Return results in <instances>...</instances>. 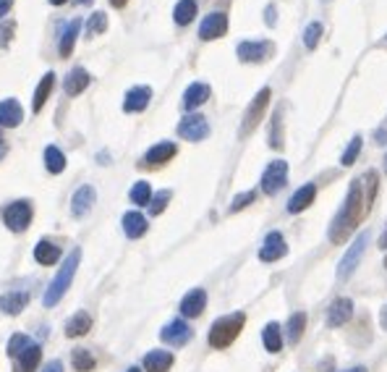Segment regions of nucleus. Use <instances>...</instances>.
Masks as SVG:
<instances>
[{"instance_id":"nucleus-1","label":"nucleus","mask_w":387,"mask_h":372,"mask_svg":"<svg viewBox=\"0 0 387 372\" xmlns=\"http://www.w3.org/2000/svg\"><path fill=\"white\" fill-rule=\"evenodd\" d=\"M372 212L369 202L364 197V186H361V178L351 181V189L345 194L343 208L338 210V215L333 218V226H330V241L333 244H345L356 233V228L361 226V220Z\"/></svg>"},{"instance_id":"nucleus-2","label":"nucleus","mask_w":387,"mask_h":372,"mask_svg":"<svg viewBox=\"0 0 387 372\" xmlns=\"http://www.w3.org/2000/svg\"><path fill=\"white\" fill-rule=\"evenodd\" d=\"M79 260H81V252H79V249H74V252L63 260V268H61L58 275L50 281V286H47V291H45V296H42L45 307H55L61 299H63L65 291L71 288V284H74V275H76V268H79Z\"/></svg>"},{"instance_id":"nucleus-3","label":"nucleus","mask_w":387,"mask_h":372,"mask_svg":"<svg viewBox=\"0 0 387 372\" xmlns=\"http://www.w3.org/2000/svg\"><path fill=\"white\" fill-rule=\"evenodd\" d=\"M246 325V315L244 312H233V315H226V318H217L210 328V346L212 349H228L233 341L241 336V330Z\"/></svg>"},{"instance_id":"nucleus-4","label":"nucleus","mask_w":387,"mask_h":372,"mask_svg":"<svg viewBox=\"0 0 387 372\" xmlns=\"http://www.w3.org/2000/svg\"><path fill=\"white\" fill-rule=\"evenodd\" d=\"M366 244H369V231H358L356 239L351 241V247L345 249L343 260L338 263V281H348L356 273V268H358L361 257H364Z\"/></svg>"},{"instance_id":"nucleus-5","label":"nucleus","mask_w":387,"mask_h":372,"mask_svg":"<svg viewBox=\"0 0 387 372\" xmlns=\"http://www.w3.org/2000/svg\"><path fill=\"white\" fill-rule=\"evenodd\" d=\"M269 98H272V89H269V87H262L257 95H254L251 105H248L246 113H244L241 137H248V134L254 132L259 123H262V118H264V110H267V105H269Z\"/></svg>"},{"instance_id":"nucleus-6","label":"nucleus","mask_w":387,"mask_h":372,"mask_svg":"<svg viewBox=\"0 0 387 372\" xmlns=\"http://www.w3.org/2000/svg\"><path fill=\"white\" fill-rule=\"evenodd\" d=\"M3 220L6 226L13 231V233H22V231L29 228L32 223V205L26 199H19V202H11L8 208L3 210Z\"/></svg>"},{"instance_id":"nucleus-7","label":"nucleus","mask_w":387,"mask_h":372,"mask_svg":"<svg viewBox=\"0 0 387 372\" xmlns=\"http://www.w3.org/2000/svg\"><path fill=\"white\" fill-rule=\"evenodd\" d=\"M288 184V163L285 160H272L267 165V171L262 173V192L264 194H278L283 186Z\"/></svg>"},{"instance_id":"nucleus-8","label":"nucleus","mask_w":387,"mask_h":372,"mask_svg":"<svg viewBox=\"0 0 387 372\" xmlns=\"http://www.w3.org/2000/svg\"><path fill=\"white\" fill-rule=\"evenodd\" d=\"M178 137L189 139V142H202L210 137V123H207L205 116H186L178 123Z\"/></svg>"},{"instance_id":"nucleus-9","label":"nucleus","mask_w":387,"mask_h":372,"mask_svg":"<svg viewBox=\"0 0 387 372\" xmlns=\"http://www.w3.org/2000/svg\"><path fill=\"white\" fill-rule=\"evenodd\" d=\"M288 254V244L283 239V233L280 231H269L264 244H262V249H259V260L262 263H278Z\"/></svg>"},{"instance_id":"nucleus-10","label":"nucleus","mask_w":387,"mask_h":372,"mask_svg":"<svg viewBox=\"0 0 387 372\" xmlns=\"http://www.w3.org/2000/svg\"><path fill=\"white\" fill-rule=\"evenodd\" d=\"M236 53L244 63H262V61H267L269 55L275 53V47H272V42H254V40H246V42L238 45Z\"/></svg>"},{"instance_id":"nucleus-11","label":"nucleus","mask_w":387,"mask_h":372,"mask_svg":"<svg viewBox=\"0 0 387 372\" xmlns=\"http://www.w3.org/2000/svg\"><path fill=\"white\" fill-rule=\"evenodd\" d=\"M191 336L194 333L186 320H173V323H168V325L160 330V339L165 341L168 346H186V343L191 341Z\"/></svg>"},{"instance_id":"nucleus-12","label":"nucleus","mask_w":387,"mask_h":372,"mask_svg":"<svg viewBox=\"0 0 387 372\" xmlns=\"http://www.w3.org/2000/svg\"><path fill=\"white\" fill-rule=\"evenodd\" d=\"M175 153H178V147L173 142H157L155 147L147 150L144 157H141V165H144V168H160V165L171 163L173 157H175Z\"/></svg>"},{"instance_id":"nucleus-13","label":"nucleus","mask_w":387,"mask_h":372,"mask_svg":"<svg viewBox=\"0 0 387 372\" xmlns=\"http://www.w3.org/2000/svg\"><path fill=\"white\" fill-rule=\"evenodd\" d=\"M226 32H228V16L223 11H215V13H210V16H205V22L199 26V37H202L205 42L220 40Z\"/></svg>"},{"instance_id":"nucleus-14","label":"nucleus","mask_w":387,"mask_h":372,"mask_svg":"<svg viewBox=\"0 0 387 372\" xmlns=\"http://www.w3.org/2000/svg\"><path fill=\"white\" fill-rule=\"evenodd\" d=\"M351 318H354V302L348 296L335 299L333 304H330V309H327V325L330 328H343Z\"/></svg>"},{"instance_id":"nucleus-15","label":"nucleus","mask_w":387,"mask_h":372,"mask_svg":"<svg viewBox=\"0 0 387 372\" xmlns=\"http://www.w3.org/2000/svg\"><path fill=\"white\" fill-rule=\"evenodd\" d=\"M207 307V291L205 288H191L181 299V315L183 318H199Z\"/></svg>"},{"instance_id":"nucleus-16","label":"nucleus","mask_w":387,"mask_h":372,"mask_svg":"<svg viewBox=\"0 0 387 372\" xmlns=\"http://www.w3.org/2000/svg\"><path fill=\"white\" fill-rule=\"evenodd\" d=\"M97 202V192L92 186H81V189H76L74 199H71V212H74V218H84L89 215V210L95 208Z\"/></svg>"},{"instance_id":"nucleus-17","label":"nucleus","mask_w":387,"mask_h":372,"mask_svg":"<svg viewBox=\"0 0 387 372\" xmlns=\"http://www.w3.org/2000/svg\"><path fill=\"white\" fill-rule=\"evenodd\" d=\"M152 100V89L150 87H134L126 92V98H123V110L126 113H141V110H147Z\"/></svg>"},{"instance_id":"nucleus-18","label":"nucleus","mask_w":387,"mask_h":372,"mask_svg":"<svg viewBox=\"0 0 387 372\" xmlns=\"http://www.w3.org/2000/svg\"><path fill=\"white\" fill-rule=\"evenodd\" d=\"M207 100H210V84H205V82H194V84H189V89L183 92V108L196 110V108H202Z\"/></svg>"},{"instance_id":"nucleus-19","label":"nucleus","mask_w":387,"mask_h":372,"mask_svg":"<svg viewBox=\"0 0 387 372\" xmlns=\"http://www.w3.org/2000/svg\"><path fill=\"white\" fill-rule=\"evenodd\" d=\"M314 197H317V186L314 184H303L293 197L288 199V212H293V215H299V212H303L306 208H312L314 205Z\"/></svg>"},{"instance_id":"nucleus-20","label":"nucleus","mask_w":387,"mask_h":372,"mask_svg":"<svg viewBox=\"0 0 387 372\" xmlns=\"http://www.w3.org/2000/svg\"><path fill=\"white\" fill-rule=\"evenodd\" d=\"M22 121H24V110L16 100L8 98V100H3V102H0V126H6V129H16Z\"/></svg>"},{"instance_id":"nucleus-21","label":"nucleus","mask_w":387,"mask_h":372,"mask_svg":"<svg viewBox=\"0 0 387 372\" xmlns=\"http://www.w3.org/2000/svg\"><path fill=\"white\" fill-rule=\"evenodd\" d=\"M89 82H92V77H89V71H86V68H74V71L63 79L65 95H71V98L81 95V92L89 87Z\"/></svg>"},{"instance_id":"nucleus-22","label":"nucleus","mask_w":387,"mask_h":372,"mask_svg":"<svg viewBox=\"0 0 387 372\" xmlns=\"http://www.w3.org/2000/svg\"><path fill=\"white\" fill-rule=\"evenodd\" d=\"M173 354L165 349H155L144 357V372H168L173 367Z\"/></svg>"},{"instance_id":"nucleus-23","label":"nucleus","mask_w":387,"mask_h":372,"mask_svg":"<svg viewBox=\"0 0 387 372\" xmlns=\"http://www.w3.org/2000/svg\"><path fill=\"white\" fill-rule=\"evenodd\" d=\"M123 233L129 236V239H141L144 233H147V218L136 212V210H131L123 215Z\"/></svg>"},{"instance_id":"nucleus-24","label":"nucleus","mask_w":387,"mask_h":372,"mask_svg":"<svg viewBox=\"0 0 387 372\" xmlns=\"http://www.w3.org/2000/svg\"><path fill=\"white\" fill-rule=\"evenodd\" d=\"M79 32H81V22H79V19L65 24L63 34H61V45H58V53H61V58H68V55L74 53V45H76Z\"/></svg>"},{"instance_id":"nucleus-25","label":"nucleus","mask_w":387,"mask_h":372,"mask_svg":"<svg viewBox=\"0 0 387 372\" xmlns=\"http://www.w3.org/2000/svg\"><path fill=\"white\" fill-rule=\"evenodd\" d=\"M26 304H29V294L26 291H11V294L0 296V309L6 315H19V312H24Z\"/></svg>"},{"instance_id":"nucleus-26","label":"nucleus","mask_w":387,"mask_h":372,"mask_svg":"<svg viewBox=\"0 0 387 372\" xmlns=\"http://www.w3.org/2000/svg\"><path fill=\"white\" fill-rule=\"evenodd\" d=\"M92 328V318H89V312H76L74 318L65 323V336L68 339H81L86 336Z\"/></svg>"},{"instance_id":"nucleus-27","label":"nucleus","mask_w":387,"mask_h":372,"mask_svg":"<svg viewBox=\"0 0 387 372\" xmlns=\"http://www.w3.org/2000/svg\"><path fill=\"white\" fill-rule=\"evenodd\" d=\"M303 330H306V312H293L288 323H285V339H288V343L296 346L303 339Z\"/></svg>"},{"instance_id":"nucleus-28","label":"nucleus","mask_w":387,"mask_h":372,"mask_svg":"<svg viewBox=\"0 0 387 372\" xmlns=\"http://www.w3.org/2000/svg\"><path fill=\"white\" fill-rule=\"evenodd\" d=\"M262 343H264V349L269 354H278L283 349V328H280V323H267L264 330H262Z\"/></svg>"},{"instance_id":"nucleus-29","label":"nucleus","mask_w":387,"mask_h":372,"mask_svg":"<svg viewBox=\"0 0 387 372\" xmlns=\"http://www.w3.org/2000/svg\"><path fill=\"white\" fill-rule=\"evenodd\" d=\"M53 84H55V74L53 71H47V74L42 77V82L37 84V89H34V102H32L34 113H40V110L45 108V102H47L50 92H53Z\"/></svg>"},{"instance_id":"nucleus-30","label":"nucleus","mask_w":387,"mask_h":372,"mask_svg":"<svg viewBox=\"0 0 387 372\" xmlns=\"http://www.w3.org/2000/svg\"><path fill=\"white\" fill-rule=\"evenodd\" d=\"M34 260L40 265H55L61 260V247H55L53 241H40L34 247Z\"/></svg>"},{"instance_id":"nucleus-31","label":"nucleus","mask_w":387,"mask_h":372,"mask_svg":"<svg viewBox=\"0 0 387 372\" xmlns=\"http://www.w3.org/2000/svg\"><path fill=\"white\" fill-rule=\"evenodd\" d=\"M40 359H42V349H40L37 343H32V346L19 357V372H37Z\"/></svg>"},{"instance_id":"nucleus-32","label":"nucleus","mask_w":387,"mask_h":372,"mask_svg":"<svg viewBox=\"0 0 387 372\" xmlns=\"http://www.w3.org/2000/svg\"><path fill=\"white\" fill-rule=\"evenodd\" d=\"M194 16H196V0H178V6L173 8V19H175V24H181V26L191 24Z\"/></svg>"},{"instance_id":"nucleus-33","label":"nucleus","mask_w":387,"mask_h":372,"mask_svg":"<svg viewBox=\"0 0 387 372\" xmlns=\"http://www.w3.org/2000/svg\"><path fill=\"white\" fill-rule=\"evenodd\" d=\"M45 168L50 171V173H63L65 168V155L55 147V144H50V147H45Z\"/></svg>"},{"instance_id":"nucleus-34","label":"nucleus","mask_w":387,"mask_h":372,"mask_svg":"<svg viewBox=\"0 0 387 372\" xmlns=\"http://www.w3.org/2000/svg\"><path fill=\"white\" fill-rule=\"evenodd\" d=\"M71 362H74L76 372H92L97 367V359L92 357V351H86V349H74Z\"/></svg>"},{"instance_id":"nucleus-35","label":"nucleus","mask_w":387,"mask_h":372,"mask_svg":"<svg viewBox=\"0 0 387 372\" xmlns=\"http://www.w3.org/2000/svg\"><path fill=\"white\" fill-rule=\"evenodd\" d=\"M131 202L134 205H139V208H144V205H150L152 202V186L147 184V181H136V184L131 186Z\"/></svg>"},{"instance_id":"nucleus-36","label":"nucleus","mask_w":387,"mask_h":372,"mask_svg":"<svg viewBox=\"0 0 387 372\" xmlns=\"http://www.w3.org/2000/svg\"><path fill=\"white\" fill-rule=\"evenodd\" d=\"M361 144H364L361 134H356L354 139L348 142V147H345L343 157H340V165H343V168H351V165L356 163V157H358V153H361Z\"/></svg>"},{"instance_id":"nucleus-37","label":"nucleus","mask_w":387,"mask_h":372,"mask_svg":"<svg viewBox=\"0 0 387 372\" xmlns=\"http://www.w3.org/2000/svg\"><path fill=\"white\" fill-rule=\"evenodd\" d=\"M32 346V341H29V336H24V333H16L11 341H8V357H22L24 351Z\"/></svg>"},{"instance_id":"nucleus-38","label":"nucleus","mask_w":387,"mask_h":372,"mask_svg":"<svg viewBox=\"0 0 387 372\" xmlns=\"http://www.w3.org/2000/svg\"><path fill=\"white\" fill-rule=\"evenodd\" d=\"M322 24L319 22H314V24H309L306 29H303V45L309 47V50H314L317 45H319V37H322Z\"/></svg>"},{"instance_id":"nucleus-39","label":"nucleus","mask_w":387,"mask_h":372,"mask_svg":"<svg viewBox=\"0 0 387 372\" xmlns=\"http://www.w3.org/2000/svg\"><path fill=\"white\" fill-rule=\"evenodd\" d=\"M108 29V16L105 13H92V19H89V24H86V34H102Z\"/></svg>"},{"instance_id":"nucleus-40","label":"nucleus","mask_w":387,"mask_h":372,"mask_svg":"<svg viewBox=\"0 0 387 372\" xmlns=\"http://www.w3.org/2000/svg\"><path fill=\"white\" fill-rule=\"evenodd\" d=\"M171 192H168V189H162V192H157V194H155V197H152V202H150V212L152 215H160L162 210L168 208V202H171Z\"/></svg>"},{"instance_id":"nucleus-41","label":"nucleus","mask_w":387,"mask_h":372,"mask_svg":"<svg viewBox=\"0 0 387 372\" xmlns=\"http://www.w3.org/2000/svg\"><path fill=\"white\" fill-rule=\"evenodd\" d=\"M280 121H283V110H275V116H272V134H269V144L280 150L283 147V137H280Z\"/></svg>"},{"instance_id":"nucleus-42","label":"nucleus","mask_w":387,"mask_h":372,"mask_svg":"<svg viewBox=\"0 0 387 372\" xmlns=\"http://www.w3.org/2000/svg\"><path fill=\"white\" fill-rule=\"evenodd\" d=\"M13 34H16V22H0V50L11 45Z\"/></svg>"},{"instance_id":"nucleus-43","label":"nucleus","mask_w":387,"mask_h":372,"mask_svg":"<svg viewBox=\"0 0 387 372\" xmlns=\"http://www.w3.org/2000/svg\"><path fill=\"white\" fill-rule=\"evenodd\" d=\"M254 199H257V192H244V194H238V197H233V202H230V212H238V210L248 208Z\"/></svg>"},{"instance_id":"nucleus-44","label":"nucleus","mask_w":387,"mask_h":372,"mask_svg":"<svg viewBox=\"0 0 387 372\" xmlns=\"http://www.w3.org/2000/svg\"><path fill=\"white\" fill-rule=\"evenodd\" d=\"M42 372H63V362H58V359L47 362V364L42 367Z\"/></svg>"},{"instance_id":"nucleus-45","label":"nucleus","mask_w":387,"mask_h":372,"mask_svg":"<svg viewBox=\"0 0 387 372\" xmlns=\"http://www.w3.org/2000/svg\"><path fill=\"white\" fill-rule=\"evenodd\" d=\"M13 8V0H0V19Z\"/></svg>"},{"instance_id":"nucleus-46","label":"nucleus","mask_w":387,"mask_h":372,"mask_svg":"<svg viewBox=\"0 0 387 372\" xmlns=\"http://www.w3.org/2000/svg\"><path fill=\"white\" fill-rule=\"evenodd\" d=\"M377 247H379V249H387V226H385V231L379 233V241H377Z\"/></svg>"},{"instance_id":"nucleus-47","label":"nucleus","mask_w":387,"mask_h":372,"mask_svg":"<svg viewBox=\"0 0 387 372\" xmlns=\"http://www.w3.org/2000/svg\"><path fill=\"white\" fill-rule=\"evenodd\" d=\"M379 325L387 330V304L382 307V312H379Z\"/></svg>"},{"instance_id":"nucleus-48","label":"nucleus","mask_w":387,"mask_h":372,"mask_svg":"<svg viewBox=\"0 0 387 372\" xmlns=\"http://www.w3.org/2000/svg\"><path fill=\"white\" fill-rule=\"evenodd\" d=\"M267 24H269V26L275 24V8H272V6L267 8Z\"/></svg>"},{"instance_id":"nucleus-49","label":"nucleus","mask_w":387,"mask_h":372,"mask_svg":"<svg viewBox=\"0 0 387 372\" xmlns=\"http://www.w3.org/2000/svg\"><path fill=\"white\" fill-rule=\"evenodd\" d=\"M126 3H129V0H110V6H113V8H123Z\"/></svg>"},{"instance_id":"nucleus-50","label":"nucleus","mask_w":387,"mask_h":372,"mask_svg":"<svg viewBox=\"0 0 387 372\" xmlns=\"http://www.w3.org/2000/svg\"><path fill=\"white\" fill-rule=\"evenodd\" d=\"M377 139H379V142H377V144H385L387 134H385V132H377Z\"/></svg>"},{"instance_id":"nucleus-51","label":"nucleus","mask_w":387,"mask_h":372,"mask_svg":"<svg viewBox=\"0 0 387 372\" xmlns=\"http://www.w3.org/2000/svg\"><path fill=\"white\" fill-rule=\"evenodd\" d=\"M345 372H369L366 367H351V370H345Z\"/></svg>"},{"instance_id":"nucleus-52","label":"nucleus","mask_w":387,"mask_h":372,"mask_svg":"<svg viewBox=\"0 0 387 372\" xmlns=\"http://www.w3.org/2000/svg\"><path fill=\"white\" fill-rule=\"evenodd\" d=\"M50 3H53V6H63L65 0H50Z\"/></svg>"},{"instance_id":"nucleus-53","label":"nucleus","mask_w":387,"mask_h":372,"mask_svg":"<svg viewBox=\"0 0 387 372\" xmlns=\"http://www.w3.org/2000/svg\"><path fill=\"white\" fill-rule=\"evenodd\" d=\"M76 3H81V6H86V3H92V0H76Z\"/></svg>"},{"instance_id":"nucleus-54","label":"nucleus","mask_w":387,"mask_h":372,"mask_svg":"<svg viewBox=\"0 0 387 372\" xmlns=\"http://www.w3.org/2000/svg\"><path fill=\"white\" fill-rule=\"evenodd\" d=\"M129 372H144V370H139V367H131V370Z\"/></svg>"},{"instance_id":"nucleus-55","label":"nucleus","mask_w":387,"mask_h":372,"mask_svg":"<svg viewBox=\"0 0 387 372\" xmlns=\"http://www.w3.org/2000/svg\"><path fill=\"white\" fill-rule=\"evenodd\" d=\"M385 173H387V157H385Z\"/></svg>"},{"instance_id":"nucleus-56","label":"nucleus","mask_w":387,"mask_h":372,"mask_svg":"<svg viewBox=\"0 0 387 372\" xmlns=\"http://www.w3.org/2000/svg\"><path fill=\"white\" fill-rule=\"evenodd\" d=\"M0 142H3V134H0Z\"/></svg>"},{"instance_id":"nucleus-57","label":"nucleus","mask_w":387,"mask_h":372,"mask_svg":"<svg viewBox=\"0 0 387 372\" xmlns=\"http://www.w3.org/2000/svg\"><path fill=\"white\" fill-rule=\"evenodd\" d=\"M385 268H387V260H385Z\"/></svg>"}]
</instances>
